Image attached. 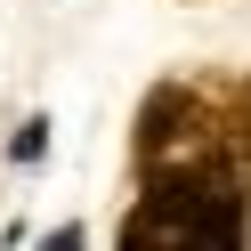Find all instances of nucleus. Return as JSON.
Masks as SVG:
<instances>
[{
	"label": "nucleus",
	"mask_w": 251,
	"mask_h": 251,
	"mask_svg": "<svg viewBox=\"0 0 251 251\" xmlns=\"http://www.w3.org/2000/svg\"><path fill=\"white\" fill-rule=\"evenodd\" d=\"M122 235L130 243H243V178L227 162H170L154 170Z\"/></svg>",
	"instance_id": "f257e3e1"
}]
</instances>
